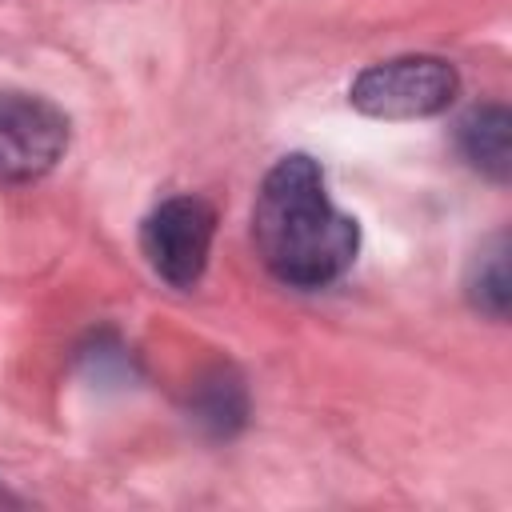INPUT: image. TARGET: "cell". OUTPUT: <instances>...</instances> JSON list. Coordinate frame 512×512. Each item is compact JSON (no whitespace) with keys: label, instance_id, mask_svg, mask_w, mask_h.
Listing matches in <instances>:
<instances>
[{"label":"cell","instance_id":"6da1fadb","mask_svg":"<svg viewBox=\"0 0 512 512\" xmlns=\"http://www.w3.org/2000/svg\"><path fill=\"white\" fill-rule=\"evenodd\" d=\"M252 240L264 268L288 288H324L340 280L360 248V228L328 192L312 156L276 160L252 204Z\"/></svg>","mask_w":512,"mask_h":512},{"label":"cell","instance_id":"7a4b0ae2","mask_svg":"<svg viewBox=\"0 0 512 512\" xmlns=\"http://www.w3.org/2000/svg\"><path fill=\"white\" fill-rule=\"evenodd\" d=\"M460 92V76L440 56H396L364 68L348 100L372 120H424L444 112Z\"/></svg>","mask_w":512,"mask_h":512},{"label":"cell","instance_id":"3957f363","mask_svg":"<svg viewBox=\"0 0 512 512\" xmlns=\"http://www.w3.org/2000/svg\"><path fill=\"white\" fill-rule=\"evenodd\" d=\"M212 236H216L212 204L188 192V196H168L148 212L140 228V248L164 284L192 288L208 268Z\"/></svg>","mask_w":512,"mask_h":512},{"label":"cell","instance_id":"277c9868","mask_svg":"<svg viewBox=\"0 0 512 512\" xmlns=\"http://www.w3.org/2000/svg\"><path fill=\"white\" fill-rule=\"evenodd\" d=\"M68 152V116L28 92H0V184H32Z\"/></svg>","mask_w":512,"mask_h":512},{"label":"cell","instance_id":"5b68a950","mask_svg":"<svg viewBox=\"0 0 512 512\" xmlns=\"http://www.w3.org/2000/svg\"><path fill=\"white\" fill-rule=\"evenodd\" d=\"M456 144L464 152V160L504 184L512 172V116L504 104H476L472 112H464V120L456 124Z\"/></svg>","mask_w":512,"mask_h":512},{"label":"cell","instance_id":"8992f818","mask_svg":"<svg viewBox=\"0 0 512 512\" xmlns=\"http://www.w3.org/2000/svg\"><path fill=\"white\" fill-rule=\"evenodd\" d=\"M188 416L204 436L228 440L248 420V388L232 368H212L196 380L188 396Z\"/></svg>","mask_w":512,"mask_h":512},{"label":"cell","instance_id":"52a82bcc","mask_svg":"<svg viewBox=\"0 0 512 512\" xmlns=\"http://www.w3.org/2000/svg\"><path fill=\"white\" fill-rule=\"evenodd\" d=\"M464 292H468V304L484 312L488 320L508 316V236L504 232L480 244V252L468 264Z\"/></svg>","mask_w":512,"mask_h":512},{"label":"cell","instance_id":"ba28073f","mask_svg":"<svg viewBox=\"0 0 512 512\" xmlns=\"http://www.w3.org/2000/svg\"><path fill=\"white\" fill-rule=\"evenodd\" d=\"M80 368L96 384H124L132 380V356L116 340V332H96L88 348H80Z\"/></svg>","mask_w":512,"mask_h":512}]
</instances>
